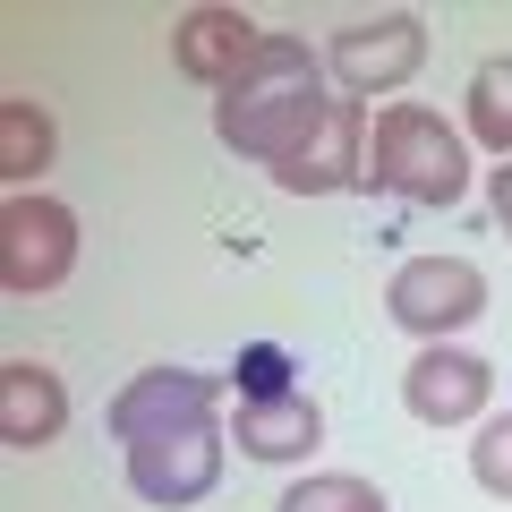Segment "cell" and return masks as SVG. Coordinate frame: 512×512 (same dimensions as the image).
Returning a JSON list of instances; mask_svg holds the SVG:
<instances>
[{"label": "cell", "mask_w": 512, "mask_h": 512, "mask_svg": "<svg viewBox=\"0 0 512 512\" xmlns=\"http://www.w3.org/2000/svg\"><path fill=\"white\" fill-rule=\"evenodd\" d=\"M214 376L197 367H146L111 402V436L128 444V487L146 504H197L222 478V427H214Z\"/></svg>", "instance_id": "1"}, {"label": "cell", "mask_w": 512, "mask_h": 512, "mask_svg": "<svg viewBox=\"0 0 512 512\" xmlns=\"http://www.w3.org/2000/svg\"><path fill=\"white\" fill-rule=\"evenodd\" d=\"M325 103H333V94H325V77H316L308 43H274V35H265L256 69L239 77V86H222L214 128H222V146L256 154V163H282V154L325 120Z\"/></svg>", "instance_id": "2"}, {"label": "cell", "mask_w": 512, "mask_h": 512, "mask_svg": "<svg viewBox=\"0 0 512 512\" xmlns=\"http://www.w3.org/2000/svg\"><path fill=\"white\" fill-rule=\"evenodd\" d=\"M359 188H384V197H410V205H453L470 188V154L461 137L419 103H393L367 137V163H359Z\"/></svg>", "instance_id": "3"}, {"label": "cell", "mask_w": 512, "mask_h": 512, "mask_svg": "<svg viewBox=\"0 0 512 512\" xmlns=\"http://www.w3.org/2000/svg\"><path fill=\"white\" fill-rule=\"evenodd\" d=\"M69 265H77V214L18 188L9 214H0V282L9 291H52Z\"/></svg>", "instance_id": "4"}, {"label": "cell", "mask_w": 512, "mask_h": 512, "mask_svg": "<svg viewBox=\"0 0 512 512\" xmlns=\"http://www.w3.org/2000/svg\"><path fill=\"white\" fill-rule=\"evenodd\" d=\"M384 308L410 333H453L487 308V274H478L470 256H410L402 274H393V291H384Z\"/></svg>", "instance_id": "5"}, {"label": "cell", "mask_w": 512, "mask_h": 512, "mask_svg": "<svg viewBox=\"0 0 512 512\" xmlns=\"http://www.w3.org/2000/svg\"><path fill=\"white\" fill-rule=\"evenodd\" d=\"M427 60V26L419 18H359L333 35V77H342V94H376V86H402L410 69Z\"/></svg>", "instance_id": "6"}, {"label": "cell", "mask_w": 512, "mask_h": 512, "mask_svg": "<svg viewBox=\"0 0 512 512\" xmlns=\"http://www.w3.org/2000/svg\"><path fill=\"white\" fill-rule=\"evenodd\" d=\"M359 163H367V120H359V103H325V120H316L308 137L274 163V180L299 188V197H325V188L359 180Z\"/></svg>", "instance_id": "7"}, {"label": "cell", "mask_w": 512, "mask_h": 512, "mask_svg": "<svg viewBox=\"0 0 512 512\" xmlns=\"http://www.w3.org/2000/svg\"><path fill=\"white\" fill-rule=\"evenodd\" d=\"M256 52H265V35H256L239 9H188L180 35H171V60H180V77H197V86H239V77L256 69Z\"/></svg>", "instance_id": "8"}, {"label": "cell", "mask_w": 512, "mask_h": 512, "mask_svg": "<svg viewBox=\"0 0 512 512\" xmlns=\"http://www.w3.org/2000/svg\"><path fill=\"white\" fill-rule=\"evenodd\" d=\"M487 359H470V350H419L410 359V376H402V402L419 410L427 427H453V419H470L478 402H487Z\"/></svg>", "instance_id": "9"}, {"label": "cell", "mask_w": 512, "mask_h": 512, "mask_svg": "<svg viewBox=\"0 0 512 512\" xmlns=\"http://www.w3.org/2000/svg\"><path fill=\"white\" fill-rule=\"evenodd\" d=\"M60 427H69V393H60V376L35 367V359H9V367H0V444L35 453V444H52Z\"/></svg>", "instance_id": "10"}, {"label": "cell", "mask_w": 512, "mask_h": 512, "mask_svg": "<svg viewBox=\"0 0 512 512\" xmlns=\"http://www.w3.org/2000/svg\"><path fill=\"white\" fill-rule=\"evenodd\" d=\"M316 436H325V419H316V402H308V393L239 402V444H248L256 461H299V453H316Z\"/></svg>", "instance_id": "11"}, {"label": "cell", "mask_w": 512, "mask_h": 512, "mask_svg": "<svg viewBox=\"0 0 512 512\" xmlns=\"http://www.w3.org/2000/svg\"><path fill=\"white\" fill-rule=\"evenodd\" d=\"M470 137L512 163V60H478V77H470Z\"/></svg>", "instance_id": "12"}, {"label": "cell", "mask_w": 512, "mask_h": 512, "mask_svg": "<svg viewBox=\"0 0 512 512\" xmlns=\"http://www.w3.org/2000/svg\"><path fill=\"white\" fill-rule=\"evenodd\" d=\"M52 163V120L35 103H0V171L9 180H35Z\"/></svg>", "instance_id": "13"}, {"label": "cell", "mask_w": 512, "mask_h": 512, "mask_svg": "<svg viewBox=\"0 0 512 512\" xmlns=\"http://www.w3.org/2000/svg\"><path fill=\"white\" fill-rule=\"evenodd\" d=\"M282 512H384V495L359 478H308V487L282 495Z\"/></svg>", "instance_id": "14"}, {"label": "cell", "mask_w": 512, "mask_h": 512, "mask_svg": "<svg viewBox=\"0 0 512 512\" xmlns=\"http://www.w3.org/2000/svg\"><path fill=\"white\" fill-rule=\"evenodd\" d=\"M291 350H274V342H256L248 359H239V402H274V393H291Z\"/></svg>", "instance_id": "15"}, {"label": "cell", "mask_w": 512, "mask_h": 512, "mask_svg": "<svg viewBox=\"0 0 512 512\" xmlns=\"http://www.w3.org/2000/svg\"><path fill=\"white\" fill-rule=\"evenodd\" d=\"M470 470H478V487H487V495H512V419H495L487 436L470 444Z\"/></svg>", "instance_id": "16"}, {"label": "cell", "mask_w": 512, "mask_h": 512, "mask_svg": "<svg viewBox=\"0 0 512 512\" xmlns=\"http://www.w3.org/2000/svg\"><path fill=\"white\" fill-rule=\"evenodd\" d=\"M487 197H495V222H504V231H512V163H504V171H495V180H487Z\"/></svg>", "instance_id": "17"}]
</instances>
